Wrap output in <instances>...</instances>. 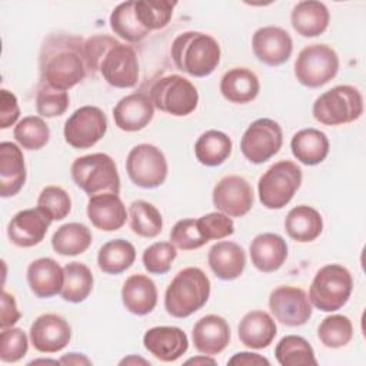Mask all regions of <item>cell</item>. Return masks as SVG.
<instances>
[{"mask_svg": "<svg viewBox=\"0 0 366 366\" xmlns=\"http://www.w3.org/2000/svg\"><path fill=\"white\" fill-rule=\"evenodd\" d=\"M40 84L67 92L84 80L89 69L84 43L71 34H50L40 51Z\"/></svg>", "mask_w": 366, "mask_h": 366, "instance_id": "6da1fadb", "label": "cell"}, {"mask_svg": "<svg viewBox=\"0 0 366 366\" xmlns=\"http://www.w3.org/2000/svg\"><path fill=\"white\" fill-rule=\"evenodd\" d=\"M87 69L99 71L113 87L130 89L139 80V60L134 49L107 34H96L84 41Z\"/></svg>", "mask_w": 366, "mask_h": 366, "instance_id": "7a4b0ae2", "label": "cell"}, {"mask_svg": "<svg viewBox=\"0 0 366 366\" xmlns=\"http://www.w3.org/2000/svg\"><path fill=\"white\" fill-rule=\"evenodd\" d=\"M174 66L193 77H206L220 63V46L214 37L202 31H184L172 43Z\"/></svg>", "mask_w": 366, "mask_h": 366, "instance_id": "3957f363", "label": "cell"}, {"mask_svg": "<svg viewBox=\"0 0 366 366\" xmlns=\"http://www.w3.org/2000/svg\"><path fill=\"white\" fill-rule=\"evenodd\" d=\"M210 296V280L199 267H184L164 292V309L177 319H184L202 309Z\"/></svg>", "mask_w": 366, "mask_h": 366, "instance_id": "277c9868", "label": "cell"}, {"mask_svg": "<svg viewBox=\"0 0 366 366\" xmlns=\"http://www.w3.org/2000/svg\"><path fill=\"white\" fill-rule=\"evenodd\" d=\"M71 179L86 194L120 192V176L114 160L106 153H92L77 157L70 167Z\"/></svg>", "mask_w": 366, "mask_h": 366, "instance_id": "5b68a950", "label": "cell"}, {"mask_svg": "<svg viewBox=\"0 0 366 366\" xmlns=\"http://www.w3.org/2000/svg\"><path fill=\"white\" fill-rule=\"evenodd\" d=\"M353 289L350 272L342 264H326L320 267L309 287L312 306L322 312H336L343 307Z\"/></svg>", "mask_w": 366, "mask_h": 366, "instance_id": "8992f818", "label": "cell"}, {"mask_svg": "<svg viewBox=\"0 0 366 366\" xmlns=\"http://www.w3.org/2000/svg\"><path fill=\"white\" fill-rule=\"evenodd\" d=\"M313 117L325 126H340L357 120L363 113L360 92L349 84H339L322 93L313 103Z\"/></svg>", "mask_w": 366, "mask_h": 366, "instance_id": "52a82bcc", "label": "cell"}, {"mask_svg": "<svg viewBox=\"0 0 366 366\" xmlns=\"http://www.w3.org/2000/svg\"><path fill=\"white\" fill-rule=\"evenodd\" d=\"M302 169L292 160L272 164L259 179V200L266 209H283L302 184Z\"/></svg>", "mask_w": 366, "mask_h": 366, "instance_id": "ba28073f", "label": "cell"}, {"mask_svg": "<svg viewBox=\"0 0 366 366\" xmlns=\"http://www.w3.org/2000/svg\"><path fill=\"white\" fill-rule=\"evenodd\" d=\"M149 97L156 109L179 117L194 112L199 103L197 89L180 74H167L156 80Z\"/></svg>", "mask_w": 366, "mask_h": 366, "instance_id": "9c48e42d", "label": "cell"}, {"mask_svg": "<svg viewBox=\"0 0 366 366\" xmlns=\"http://www.w3.org/2000/svg\"><path fill=\"white\" fill-rule=\"evenodd\" d=\"M293 69L300 84L316 89L335 79L339 71V57L330 46L315 43L299 51Z\"/></svg>", "mask_w": 366, "mask_h": 366, "instance_id": "30bf717a", "label": "cell"}, {"mask_svg": "<svg viewBox=\"0 0 366 366\" xmlns=\"http://www.w3.org/2000/svg\"><path fill=\"white\" fill-rule=\"evenodd\" d=\"M126 172L136 186L154 189L162 186L167 177V160L159 147L140 143L129 152Z\"/></svg>", "mask_w": 366, "mask_h": 366, "instance_id": "8fae6325", "label": "cell"}, {"mask_svg": "<svg viewBox=\"0 0 366 366\" xmlns=\"http://www.w3.org/2000/svg\"><path fill=\"white\" fill-rule=\"evenodd\" d=\"M282 144L283 133L280 124L267 117L252 122L240 139V150L253 164L267 162L279 153Z\"/></svg>", "mask_w": 366, "mask_h": 366, "instance_id": "7c38bea8", "label": "cell"}, {"mask_svg": "<svg viewBox=\"0 0 366 366\" xmlns=\"http://www.w3.org/2000/svg\"><path fill=\"white\" fill-rule=\"evenodd\" d=\"M107 130V117L100 107L83 106L74 110L64 123V140L74 149L94 146Z\"/></svg>", "mask_w": 366, "mask_h": 366, "instance_id": "4fadbf2b", "label": "cell"}, {"mask_svg": "<svg viewBox=\"0 0 366 366\" xmlns=\"http://www.w3.org/2000/svg\"><path fill=\"white\" fill-rule=\"evenodd\" d=\"M269 309L282 325L297 327L312 316V303L303 289L295 286H277L270 292Z\"/></svg>", "mask_w": 366, "mask_h": 366, "instance_id": "5bb4252c", "label": "cell"}, {"mask_svg": "<svg viewBox=\"0 0 366 366\" xmlns=\"http://www.w3.org/2000/svg\"><path fill=\"white\" fill-rule=\"evenodd\" d=\"M214 207L229 217H242L253 206L254 194L250 183L237 174L222 177L212 193Z\"/></svg>", "mask_w": 366, "mask_h": 366, "instance_id": "9a60e30c", "label": "cell"}, {"mask_svg": "<svg viewBox=\"0 0 366 366\" xmlns=\"http://www.w3.org/2000/svg\"><path fill=\"white\" fill-rule=\"evenodd\" d=\"M71 339L69 322L56 313H44L34 319L30 326V342L41 353L63 350Z\"/></svg>", "mask_w": 366, "mask_h": 366, "instance_id": "2e32d148", "label": "cell"}, {"mask_svg": "<svg viewBox=\"0 0 366 366\" xmlns=\"http://www.w3.org/2000/svg\"><path fill=\"white\" fill-rule=\"evenodd\" d=\"M252 47L259 61L267 66H280L292 56L293 40L285 29L264 26L254 31Z\"/></svg>", "mask_w": 366, "mask_h": 366, "instance_id": "e0dca14e", "label": "cell"}, {"mask_svg": "<svg viewBox=\"0 0 366 366\" xmlns=\"http://www.w3.org/2000/svg\"><path fill=\"white\" fill-rule=\"evenodd\" d=\"M51 222V217L40 207L20 210L9 222L7 236L19 247H31L44 239Z\"/></svg>", "mask_w": 366, "mask_h": 366, "instance_id": "ac0fdd59", "label": "cell"}, {"mask_svg": "<svg viewBox=\"0 0 366 366\" xmlns=\"http://www.w3.org/2000/svg\"><path fill=\"white\" fill-rule=\"evenodd\" d=\"M149 353L162 362H174L189 349L187 335L176 326H154L143 336Z\"/></svg>", "mask_w": 366, "mask_h": 366, "instance_id": "d6986e66", "label": "cell"}, {"mask_svg": "<svg viewBox=\"0 0 366 366\" xmlns=\"http://www.w3.org/2000/svg\"><path fill=\"white\" fill-rule=\"evenodd\" d=\"M154 106L146 93H132L122 97L113 109L116 126L123 132H139L153 119Z\"/></svg>", "mask_w": 366, "mask_h": 366, "instance_id": "ffe728a7", "label": "cell"}, {"mask_svg": "<svg viewBox=\"0 0 366 366\" xmlns=\"http://www.w3.org/2000/svg\"><path fill=\"white\" fill-rule=\"evenodd\" d=\"M87 217L92 224L103 232H116L127 219L126 206L117 193H99L87 202Z\"/></svg>", "mask_w": 366, "mask_h": 366, "instance_id": "44dd1931", "label": "cell"}, {"mask_svg": "<svg viewBox=\"0 0 366 366\" xmlns=\"http://www.w3.org/2000/svg\"><path fill=\"white\" fill-rule=\"evenodd\" d=\"M192 339L197 352L209 356L217 355L223 352L229 345V323L219 315H206L194 323Z\"/></svg>", "mask_w": 366, "mask_h": 366, "instance_id": "7402d4cb", "label": "cell"}, {"mask_svg": "<svg viewBox=\"0 0 366 366\" xmlns=\"http://www.w3.org/2000/svg\"><path fill=\"white\" fill-rule=\"evenodd\" d=\"M253 266L263 273L279 270L287 259L286 240L277 233L257 234L249 247Z\"/></svg>", "mask_w": 366, "mask_h": 366, "instance_id": "603a6c76", "label": "cell"}, {"mask_svg": "<svg viewBox=\"0 0 366 366\" xmlns=\"http://www.w3.org/2000/svg\"><path fill=\"white\" fill-rule=\"evenodd\" d=\"M63 267L51 257H39L27 267L29 287L40 299L59 295L63 287Z\"/></svg>", "mask_w": 366, "mask_h": 366, "instance_id": "cb8c5ba5", "label": "cell"}, {"mask_svg": "<svg viewBox=\"0 0 366 366\" xmlns=\"http://www.w3.org/2000/svg\"><path fill=\"white\" fill-rule=\"evenodd\" d=\"M26 182V164L21 149L11 142L0 143V193L1 197L17 194Z\"/></svg>", "mask_w": 366, "mask_h": 366, "instance_id": "d4e9b609", "label": "cell"}, {"mask_svg": "<svg viewBox=\"0 0 366 366\" xmlns=\"http://www.w3.org/2000/svg\"><path fill=\"white\" fill-rule=\"evenodd\" d=\"M207 263L212 272L222 280L237 279L246 266V253L234 242L222 240L214 243L207 253Z\"/></svg>", "mask_w": 366, "mask_h": 366, "instance_id": "484cf974", "label": "cell"}, {"mask_svg": "<svg viewBox=\"0 0 366 366\" xmlns=\"http://www.w3.org/2000/svg\"><path fill=\"white\" fill-rule=\"evenodd\" d=\"M122 302L124 307L137 316H144L157 305V289L154 282L146 274H132L122 287Z\"/></svg>", "mask_w": 366, "mask_h": 366, "instance_id": "4316f807", "label": "cell"}, {"mask_svg": "<svg viewBox=\"0 0 366 366\" xmlns=\"http://www.w3.org/2000/svg\"><path fill=\"white\" fill-rule=\"evenodd\" d=\"M277 333L273 317L263 310H252L246 313L239 326L237 336L240 342L250 349L267 347Z\"/></svg>", "mask_w": 366, "mask_h": 366, "instance_id": "83f0119b", "label": "cell"}, {"mask_svg": "<svg viewBox=\"0 0 366 366\" xmlns=\"http://www.w3.org/2000/svg\"><path fill=\"white\" fill-rule=\"evenodd\" d=\"M330 13L325 3L316 0L299 1L290 14L295 31L303 37H316L326 31Z\"/></svg>", "mask_w": 366, "mask_h": 366, "instance_id": "f1b7e54d", "label": "cell"}, {"mask_svg": "<svg viewBox=\"0 0 366 366\" xmlns=\"http://www.w3.org/2000/svg\"><path fill=\"white\" fill-rule=\"evenodd\" d=\"M260 83L254 71L247 67H233L220 80V93L230 103L244 104L259 94Z\"/></svg>", "mask_w": 366, "mask_h": 366, "instance_id": "f546056e", "label": "cell"}, {"mask_svg": "<svg viewBox=\"0 0 366 366\" xmlns=\"http://www.w3.org/2000/svg\"><path fill=\"white\" fill-rule=\"evenodd\" d=\"M285 230L290 239L299 243L313 242L323 230L322 214L312 206H296L285 219Z\"/></svg>", "mask_w": 366, "mask_h": 366, "instance_id": "4dcf8cb0", "label": "cell"}, {"mask_svg": "<svg viewBox=\"0 0 366 366\" xmlns=\"http://www.w3.org/2000/svg\"><path fill=\"white\" fill-rule=\"evenodd\" d=\"M293 156L306 166H316L322 163L329 154L327 136L313 127L299 130L290 140Z\"/></svg>", "mask_w": 366, "mask_h": 366, "instance_id": "1f68e13d", "label": "cell"}, {"mask_svg": "<svg viewBox=\"0 0 366 366\" xmlns=\"http://www.w3.org/2000/svg\"><path fill=\"white\" fill-rule=\"evenodd\" d=\"M232 139L220 130H207L194 143V154L199 163L214 167L226 162L232 153Z\"/></svg>", "mask_w": 366, "mask_h": 366, "instance_id": "d6a6232c", "label": "cell"}, {"mask_svg": "<svg viewBox=\"0 0 366 366\" xmlns=\"http://www.w3.org/2000/svg\"><path fill=\"white\" fill-rule=\"evenodd\" d=\"M136 260L134 246L124 239H113L104 243L97 253V266L103 273L120 274Z\"/></svg>", "mask_w": 366, "mask_h": 366, "instance_id": "836d02e7", "label": "cell"}, {"mask_svg": "<svg viewBox=\"0 0 366 366\" xmlns=\"http://www.w3.org/2000/svg\"><path fill=\"white\" fill-rule=\"evenodd\" d=\"M92 232L81 223H66L60 226L53 237L51 247L61 256H77L84 253L92 244Z\"/></svg>", "mask_w": 366, "mask_h": 366, "instance_id": "e575fe53", "label": "cell"}, {"mask_svg": "<svg viewBox=\"0 0 366 366\" xmlns=\"http://www.w3.org/2000/svg\"><path fill=\"white\" fill-rule=\"evenodd\" d=\"M63 272L64 279L60 292L61 299L70 303L84 302L93 289L92 270L80 262H71L63 267Z\"/></svg>", "mask_w": 366, "mask_h": 366, "instance_id": "d590c367", "label": "cell"}, {"mask_svg": "<svg viewBox=\"0 0 366 366\" xmlns=\"http://www.w3.org/2000/svg\"><path fill=\"white\" fill-rule=\"evenodd\" d=\"M109 23L114 34L129 43L142 41L150 33L137 20L134 11V1H124L117 4L110 14Z\"/></svg>", "mask_w": 366, "mask_h": 366, "instance_id": "8d00e7d4", "label": "cell"}, {"mask_svg": "<svg viewBox=\"0 0 366 366\" xmlns=\"http://www.w3.org/2000/svg\"><path fill=\"white\" fill-rule=\"evenodd\" d=\"M130 229L140 237H156L163 229V219L156 206L146 200H134L129 206Z\"/></svg>", "mask_w": 366, "mask_h": 366, "instance_id": "74e56055", "label": "cell"}, {"mask_svg": "<svg viewBox=\"0 0 366 366\" xmlns=\"http://www.w3.org/2000/svg\"><path fill=\"white\" fill-rule=\"evenodd\" d=\"M274 355L282 366L317 365L313 347L305 337L297 335H287L282 337L274 347Z\"/></svg>", "mask_w": 366, "mask_h": 366, "instance_id": "f35d334b", "label": "cell"}, {"mask_svg": "<svg viewBox=\"0 0 366 366\" xmlns=\"http://www.w3.org/2000/svg\"><path fill=\"white\" fill-rule=\"evenodd\" d=\"M13 136L23 149L39 150L49 143L50 129L41 117L27 116L17 122Z\"/></svg>", "mask_w": 366, "mask_h": 366, "instance_id": "ab89813d", "label": "cell"}, {"mask_svg": "<svg viewBox=\"0 0 366 366\" xmlns=\"http://www.w3.org/2000/svg\"><path fill=\"white\" fill-rule=\"evenodd\" d=\"M317 337L320 343L329 349L343 347L353 337V325L347 316L330 315L320 322Z\"/></svg>", "mask_w": 366, "mask_h": 366, "instance_id": "60d3db41", "label": "cell"}, {"mask_svg": "<svg viewBox=\"0 0 366 366\" xmlns=\"http://www.w3.org/2000/svg\"><path fill=\"white\" fill-rule=\"evenodd\" d=\"M176 4V1L169 0H140L134 1V11L140 24L152 31L163 29L169 24Z\"/></svg>", "mask_w": 366, "mask_h": 366, "instance_id": "b9f144b4", "label": "cell"}, {"mask_svg": "<svg viewBox=\"0 0 366 366\" xmlns=\"http://www.w3.org/2000/svg\"><path fill=\"white\" fill-rule=\"evenodd\" d=\"M176 256V246L172 242H156L144 249L142 262L149 273L164 274L170 270Z\"/></svg>", "mask_w": 366, "mask_h": 366, "instance_id": "7bdbcfd3", "label": "cell"}, {"mask_svg": "<svg viewBox=\"0 0 366 366\" xmlns=\"http://www.w3.org/2000/svg\"><path fill=\"white\" fill-rule=\"evenodd\" d=\"M37 207L44 210L51 220H63L71 210V199L64 189L46 186L37 197Z\"/></svg>", "mask_w": 366, "mask_h": 366, "instance_id": "ee69618b", "label": "cell"}, {"mask_svg": "<svg viewBox=\"0 0 366 366\" xmlns=\"http://www.w3.org/2000/svg\"><path fill=\"white\" fill-rule=\"evenodd\" d=\"M69 107L67 92L40 84L36 94V110L41 117L61 116Z\"/></svg>", "mask_w": 366, "mask_h": 366, "instance_id": "f6af8a7d", "label": "cell"}, {"mask_svg": "<svg viewBox=\"0 0 366 366\" xmlns=\"http://www.w3.org/2000/svg\"><path fill=\"white\" fill-rule=\"evenodd\" d=\"M29 349L27 335L20 327L1 329L0 335V359L6 363L19 362Z\"/></svg>", "mask_w": 366, "mask_h": 366, "instance_id": "bcb514c9", "label": "cell"}, {"mask_svg": "<svg viewBox=\"0 0 366 366\" xmlns=\"http://www.w3.org/2000/svg\"><path fill=\"white\" fill-rule=\"evenodd\" d=\"M170 242L182 250H194L207 243L199 230L197 219L179 220L170 232Z\"/></svg>", "mask_w": 366, "mask_h": 366, "instance_id": "7dc6e473", "label": "cell"}, {"mask_svg": "<svg viewBox=\"0 0 366 366\" xmlns=\"http://www.w3.org/2000/svg\"><path fill=\"white\" fill-rule=\"evenodd\" d=\"M197 226L206 242L224 239L234 232L233 220L222 212H212L199 217Z\"/></svg>", "mask_w": 366, "mask_h": 366, "instance_id": "c3c4849f", "label": "cell"}, {"mask_svg": "<svg viewBox=\"0 0 366 366\" xmlns=\"http://www.w3.org/2000/svg\"><path fill=\"white\" fill-rule=\"evenodd\" d=\"M0 102H1V110H0V127L9 129L13 126L19 116H20V107L19 102L14 93L9 92L7 89L0 90Z\"/></svg>", "mask_w": 366, "mask_h": 366, "instance_id": "681fc988", "label": "cell"}, {"mask_svg": "<svg viewBox=\"0 0 366 366\" xmlns=\"http://www.w3.org/2000/svg\"><path fill=\"white\" fill-rule=\"evenodd\" d=\"M20 316L21 315L17 309L14 296L7 293L6 290H3V293H1V322H0L1 329L11 327L20 319Z\"/></svg>", "mask_w": 366, "mask_h": 366, "instance_id": "f907efd6", "label": "cell"}, {"mask_svg": "<svg viewBox=\"0 0 366 366\" xmlns=\"http://www.w3.org/2000/svg\"><path fill=\"white\" fill-rule=\"evenodd\" d=\"M227 365H246V366H257V365H266L269 366L270 362L263 357L262 355L259 353H252V352H239L236 355H233Z\"/></svg>", "mask_w": 366, "mask_h": 366, "instance_id": "816d5d0a", "label": "cell"}, {"mask_svg": "<svg viewBox=\"0 0 366 366\" xmlns=\"http://www.w3.org/2000/svg\"><path fill=\"white\" fill-rule=\"evenodd\" d=\"M63 365H90L92 362L83 353H67L60 359Z\"/></svg>", "mask_w": 366, "mask_h": 366, "instance_id": "f5cc1de1", "label": "cell"}, {"mask_svg": "<svg viewBox=\"0 0 366 366\" xmlns=\"http://www.w3.org/2000/svg\"><path fill=\"white\" fill-rule=\"evenodd\" d=\"M206 363H210V365H216V360L209 357V355L206 356H199V357H192V359H187L186 360V365H206Z\"/></svg>", "mask_w": 366, "mask_h": 366, "instance_id": "db71d44e", "label": "cell"}, {"mask_svg": "<svg viewBox=\"0 0 366 366\" xmlns=\"http://www.w3.org/2000/svg\"><path fill=\"white\" fill-rule=\"evenodd\" d=\"M127 365V363H143V365H150L147 360H144V359H142V357H134V356H130V357H127V359H123L122 362H120V365Z\"/></svg>", "mask_w": 366, "mask_h": 366, "instance_id": "11a10c76", "label": "cell"}]
</instances>
